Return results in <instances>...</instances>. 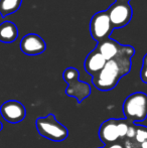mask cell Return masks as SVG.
I'll return each instance as SVG.
<instances>
[{"mask_svg":"<svg viewBox=\"0 0 147 148\" xmlns=\"http://www.w3.org/2000/svg\"><path fill=\"white\" fill-rule=\"evenodd\" d=\"M131 64V58L128 57L107 60L104 68L93 77V85L102 92L111 91L117 86L120 79L130 72Z\"/></svg>","mask_w":147,"mask_h":148,"instance_id":"obj_1","label":"cell"},{"mask_svg":"<svg viewBox=\"0 0 147 148\" xmlns=\"http://www.w3.org/2000/svg\"><path fill=\"white\" fill-rule=\"evenodd\" d=\"M122 110L128 122L144 121L147 118V95L143 92H135L129 95L124 101Z\"/></svg>","mask_w":147,"mask_h":148,"instance_id":"obj_2","label":"cell"},{"mask_svg":"<svg viewBox=\"0 0 147 148\" xmlns=\"http://www.w3.org/2000/svg\"><path fill=\"white\" fill-rule=\"evenodd\" d=\"M36 126L39 135L55 142H62L69 136V130L57 120L53 114L39 117L36 121Z\"/></svg>","mask_w":147,"mask_h":148,"instance_id":"obj_3","label":"cell"},{"mask_svg":"<svg viewBox=\"0 0 147 148\" xmlns=\"http://www.w3.org/2000/svg\"><path fill=\"white\" fill-rule=\"evenodd\" d=\"M63 78L68 84V88L66 89V94L70 97H74L77 99L78 103H82L86 98H88L91 94V87L85 82H81L79 80L80 73L75 68H68L63 74Z\"/></svg>","mask_w":147,"mask_h":148,"instance_id":"obj_4","label":"cell"},{"mask_svg":"<svg viewBox=\"0 0 147 148\" xmlns=\"http://www.w3.org/2000/svg\"><path fill=\"white\" fill-rule=\"evenodd\" d=\"M113 29L114 27L111 23L107 10L94 14L90 22V32L97 42H102L105 39L110 38Z\"/></svg>","mask_w":147,"mask_h":148,"instance_id":"obj_5","label":"cell"},{"mask_svg":"<svg viewBox=\"0 0 147 148\" xmlns=\"http://www.w3.org/2000/svg\"><path fill=\"white\" fill-rule=\"evenodd\" d=\"M97 51L101 53L106 60L117 59L121 57L131 58L135 55V49L130 45H122L116 40L107 38L97 45Z\"/></svg>","mask_w":147,"mask_h":148,"instance_id":"obj_6","label":"cell"},{"mask_svg":"<svg viewBox=\"0 0 147 148\" xmlns=\"http://www.w3.org/2000/svg\"><path fill=\"white\" fill-rule=\"evenodd\" d=\"M109 18L114 28H121L130 22L133 10L129 3L115 2L107 9Z\"/></svg>","mask_w":147,"mask_h":148,"instance_id":"obj_7","label":"cell"},{"mask_svg":"<svg viewBox=\"0 0 147 148\" xmlns=\"http://www.w3.org/2000/svg\"><path fill=\"white\" fill-rule=\"evenodd\" d=\"M0 114L5 121L11 124H16L25 118L26 110L22 103L15 100H9L1 105Z\"/></svg>","mask_w":147,"mask_h":148,"instance_id":"obj_8","label":"cell"},{"mask_svg":"<svg viewBox=\"0 0 147 148\" xmlns=\"http://www.w3.org/2000/svg\"><path fill=\"white\" fill-rule=\"evenodd\" d=\"M20 49L26 56H38L46 49L45 41L36 33H29L22 37Z\"/></svg>","mask_w":147,"mask_h":148,"instance_id":"obj_9","label":"cell"},{"mask_svg":"<svg viewBox=\"0 0 147 148\" xmlns=\"http://www.w3.org/2000/svg\"><path fill=\"white\" fill-rule=\"evenodd\" d=\"M99 137L106 146L117 142L120 139L117 130V119L111 118L104 121L99 129Z\"/></svg>","mask_w":147,"mask_h":148,"instance_id":"obj_10","label":"cell"},{"mask_svg":"<svg viewBox=\"0 0 147 148\" xmlns=\"http://www.w3.org/2000/svg\"><path fill=\"white\" fill-rule=\"evenodd\" d=\"M107 60L96 49L92 51L85 60V70L90 76L94 77L104 68Z\"/></svg>","mask_w":147,"mask_h":148,"instance_id":"obj_11","label":"cell"},{"mask_svg":"<svg viewBox=\"0 0 147 148\" xmlns=\"http://www.w3.org/2000/svg\"><path fill=\"white\" fill-rule=\"evenodd\" d=\"M18 36V28L13 22L4 21L0 24V41L3 43H11Z\"/></svg>","mask_w":147,"mask_h":148,"instance_id":"obj_12","label":"cell"},{"mask_svg":"<svg viewBox=\"0 0 147 148\" xmlns=\"http://www.w3.org/2000/svg\"><path fill=\"white\" fill-rule=\"evenodd\" d=\"M22 0H0V14L2 17L10 15L20 8Z\"/></svg>","mask_w":147,"mask_h":148,"instance_id":"obj_13","label":"cell"},{"mask_svg":"<svg viewBox=\"0 0 147 148\" xmlns=\"http://www.w3.org/2000/svg\"><path fill=\"white\" fill-rule=\"evenodd\" d=\"M135 142L138 144L147 141V127L143 125H136V134L134 137Z\"/></svg>","mask_w":147,"mask_h":148,"instance_id":"obj_14","label":"cell"},{"mask_svg":"<svg viewBox=\"0 0 147 148\" xmlns=\"http://www.w3.org/2000/svg\"><path fill=\"white\" fill-rule=\"evenodd\" d=\"M130 122H128L126 119H117V130L119 134V138H125L127 134L128 127Z\"/></svg>","mask_w":147,"mask_h":148,"instance_id":"obj_15","label":"cell"},{"mask_svg":"<svg viewBox=\"0 0 147 148\" xmlns=\"http://www.w3.org/2000/svg\"><path fill=\"white\" fill-rule=\"evenodd\" d=\"M135 134H136V124H134V123H130L129 127H128V131H127V134H126L125 138L134 139Z\"/></svg>","mask_w":147,"mask_h":148,"instance_id":"obj_16","label":"cell"},{"mask_svg":"<svg viewBox=\"0 0 147 148\" xmlns=\"http://www.w3.org/2000/svg\"><path fill=\"white\" fill-rule=\"evenodd\" d=\"M104 148H124V146L122 144H120V143H113V144H110V145H107V146H105Z\"/></svg>","mask_w":147,"mask_h":148,"instance_id":"obj_17","label":"cell"},{"mask_svg":"<svg viewBox=\"0 0 147 148\" xmlns=\"http://www.w3.org/2000/svg\"><path fill=\"white\" fill-rule=\"evenodd\" d=\"M142 66L147 69V53L144 56V58H143V64H142Z\"/></svg>","mask_w":147,"mask_h":148,"instance_id":"obj_18","label":"cell"},{"mask_svg":"<svg viewBox=\"0 0 147 148\" xmlns=\"http://www.w3.org/2000/svg\"><path fill=\"white\" fill-rule=\"evenodd\" d=\"M130 0H116V2H120V3H129Z\"/></svg>","mask_w":147,"mask_h":148,"instance_id":"obj_19","label":"cell"},{"mask_svg":"<svg viewBox=\"0 0 147 148\" xmlns=\"http://www.w3.org/2000/svg\"><path fill=\"white\" fill-rule=\"evenodd\" d=\"M140 148H147V141L141 143V144H140Z\"/></svg>","mask_w":147,"mask_h":148,"instance_id":"obj_20","label":"cell"},{"mask_svg":"<svg viewBox=\"0 0 147 148\" xmlns=\"http://www.w3.org/2000/svg\"><path fill=\"white\" fill-rule=\"evenodd\" d=\"M2 129H3V124H2V122L0 121V131H1Z\"/></svg>","mask_w":147,"mask_h":148,"instance_id":"obj_21","label":"cell"}]
</instances>
